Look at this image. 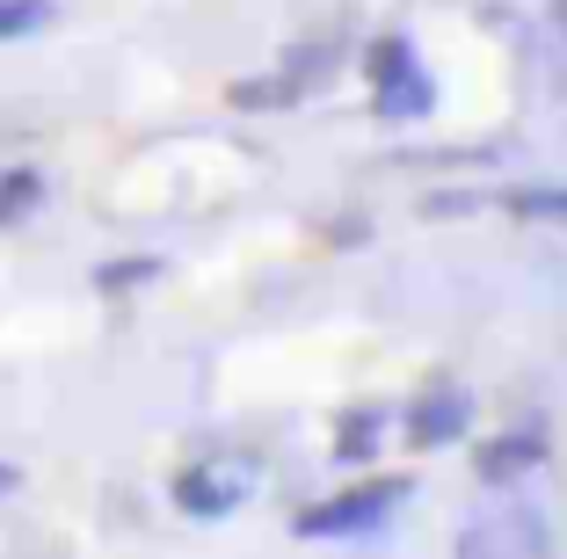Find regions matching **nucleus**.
Listing matches in <instances>:
<instances>
[{
    "label": "nucleus",
    "mask_w": 567,
    "mask_h": 559,
    "mask_svg": "<svg viewBox=\"0 0 567 559\" xmlns=\"http://www.w3.org/2000/svg\"><path fill=\"white\" fill-rule=\"evenodd\" d=\"M371 102H379V116H393V124H408V116H422L436 102V87H430V73L415 66L408 37H379V44H371Z\"/></svg>",
    "instance_id": "nucleus-1"
},
{
    "label": "nucleus",
    "mask_w": 567,
    "mask_h": 559,
    "mask_svg": "<svg viewBox=\"0 0 567 559\" xmlns=\"http://www.w3.org/2000/svg\"><path fill=\"white\" fill-rule=\"evenodd\" d=\"M393 501H408V479H371V487H350L342 501H328V509H306L299 516V538H357V530H379L385 516H393Z\"/></svg>",
    "instance_id": "nucleus-2"
},
{
    "label": "nucleus",
    "mask_w": 567,
    "mask_h": 559,
    "mask_svg": "<svg viewBox=\"0 0 567 559\" xmlns=\"http://www.w3.org/2000/svg\"><path fill=\"white\" fill-rule=\"evenodd\" d=\"M255 479H262L255 458H204L175 479V501H183V516H234L255 494Z\"/></svg>",
    "instance_id": "nucleus-3"
},
{
    "label": "nucleus",
    "mask_w": 567,
    "mask_h": 559,
    "mask_svg": "<svg viewBox=\"0 0 567 559\" xmlns=\"http://www.w3.org/2000/svg\"><path fill=\"white\" fill-rule=\"evenodd\" d=\"M466 422H473L466 385H430V393L415 400V414H408V436H415L422 451H436V444H458Z\"/></svg>",
    "instance_id": "nucleus-4"
},
{
    "label": "nucleus",
    "mask_w": 567,
    "mask_h": 559,
    "mask_svg": "<svg viewBox=\"0 0 567 559\" xmlns=\"http://www.w3.org/2000/svg\"><path fill=\"white\" fill-rule=\"evenodd\" d=\"M538 458H546V444H538L532 428H524V436H495V444H481V451H473L481 479H495V487H502V479H524Z\"/></svg>",
    "instance_id": "nucleus-5"
},
{
    "label": "nucleus",
    "mask_w": 567,
    "mask_h": 559,
    "mask_svg": "<svg viewBox=\"0 0 567 559\" xmlns=\"http://www.w3.org/2000/svg\"><path fill=\"white\" fill-rule=\"evenodd\" d=\"M37 204H44V175H37V167H16V175H0V226H22Z\"/></svg>",
    "instance_id": "nucleus-6"
},
{
    "label": "nucleus",
    "mask_w": 567,
    "mask_h": 559,
    "mask_svg": "<svg viewBox=\"0 0 567 559\" xmlns=\"http://www.w3.org/2000/svg\"><path fill=\"white\" fill-rule=\"evenodd\" d=\"M334 436H342V444H334L342 458H371V451H379V436H385V407H350Z\"/></svg>",
    "instance_id": "nucleus-7"
},
{
    "label": "nucleus",
    "mask_w": 567,
    "mask_h": 559,
    "mask_svg": "<svg viewBox=\"0 0 567 559\" xmlns=\"http://www.w3.org/2000/svg\"><path fill=\"white\" fill-rule=\"evenodd\" d=\"M51 22V0H0V44H16V37H37Z\"/></svg>",
    "instance_id": "nucleus-8"
},
{
    "label": "nucleus",
    "mask_w": 567,
    "mask_h": 559,
    "mask_svg": "<svg viewBox=\"0 0 567 559\" xmlns=\"http://www.w3.org/2000/svg\"><path fill=\"white\" fill-rule=\"evenodd\" d=\"M509 211H517V218H553V226H567V189H517V197H509Z\"/></svg>",
    "instance_id": "nucleus-9"
},
{
    "label": "nucleus",
    "mask_w": 567,
    "mask_h": 559,
    "mask_svg": "<svg viewBox=\"0 0 567 559\" xmlns=\"http://www.w3.org/2000/svg\"><path fill=\"white\" fill-rule=\"evenodd\" d=\"M291 95H299V87H291V73H284V81H240L234 87L240 110H277V102H291Z\"/></svg>",
    "instance_id": "nucleus-10"
},
{
    "label": "nucleus",
    "mask_w": 567,
    "mask_h": 559,
    "mask_svg": "<svg viewBox=\"0 0 567 559\" xmlns=\"http://www.w3.org/2000/svg\"><path fill=\"white\" fill-rule=\"evenodd\" d=\"M153 269H161V262H110L95 283H102V291H132V283H146Z\"/></svg>",
    "instance_id": "nucleus-11"
},
{
    "label": "nucleus",
    "mask_w": 567,
    "mask_h": 559,
    "mask_svg": "<svg viewBox=\"0 0 567 559\" xmlns=\"http://www.w3.org/2000/svg\"><path fill=\"white\" fill-rule=\"evenodd\" d=\"M22 487V473H16V465H0V494H16Z\"/></svg>",
    "instance_id": "nucleus-12"
}]
</instances>
